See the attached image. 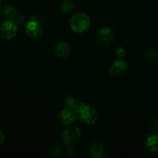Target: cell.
Instances as JSON below:
<instances>
[{"mask_svg":"<svg viewBox=\"0 0 158 158\" xmlns=\"http://www.w3.org/2000/svg\"><path fill=\"white\" fill-rule=\"evenodd\" d=\"M91 19L87 14L76 13L71 17L69 26L71 30L77 33H82L90 28Z\"/></svg>","mask_w":158,"mask_h":158,"instance_id":"6da1fadb","label":"cell"},{"mask_svg":"<svg viewBox=\"0 0 158 158\" xmlns=\"http://www.w3.org/2000/svg\"><path fill=\"white\" fill-rule=\"evenodd\" d=\"M77 117L88 124H93L98 120V113L93 106L81 103Z\"/></svg>","mask_w":158,"mask_h":158,"instance_id":"7a4b0ae2","label":"cell"},{"mask_svg":"<svg viewBox=\"0 0 158 158\" xmlns=\"http://www.w3.org/2000/svg\"><path fill=\"white\" fill-rule=\"evenodd\" d=\"M18 31L17 24L12 19H6L0 26V35L4 40H10L15 36Z\"/></svg>","mask_w":158,"mask_h":158,"instance_id":"3957f363","label":"cell"},{"mask_svg":"<svg viewBox=\"0 0 158 158\" xmlns=\"http://www.w3.org/2000/svg\"><path fill=\"white\" fill-rule=\"evenodd\" d=\"M81 130L77 127H70L64 130L61 133V138L67 146H72L79 140L81 137Z\"/></svg>","mask_w":158,"mask_h":158,"instance_id":"277c9868","label":"cell"},{"mask_svg":"<svg viewBox=\"0 0 158 158\" xmlns=\"http://www.w3.org/2000/svg\"><path fill=\"white\" fill-rule=\"evenodd\" d=\"M25 30H26V33L30 38H37L43 32L40 23L37 19H32L29 20L25 26Z\"/></svg>","mask_w":158,"mask_h":158,"instance_id":"5b68a950","label":"cell"},{"mask_svg":"<svg viewBox=\"0 0 158 158\" xmlns=\"http://www.w3.org/2000/svg\"><path fill=\"white\" fill-rule=\"evenodd\" d=\"M108 69L112 76L121 75L127 69V63L122 58H119L112 63Z\"/></svg>","mask_w":158,"mask_h":158,"instance_id":"8992f818","label":"cell"},{"mask_svg":"<svg viewBox=\"0 0 158 158\" xmlns=\"http://www.w3.org/2000/svg\"><path fill=\"white\" fill-rule=\"evenodd\" d=\"M71 50V48L69 43L66 42H60L54 46V53L58 58H65L69 56Z\"/></svg>","mask_w":158,"mask_h":158,"instance_id":"52a82bcc","label":"cell"},{"mask_svg":"<svg viewBox=\"0 0 158 158\" xmlns=\"http://www.w3.org/2000/svg\"><path fill=\"white\" fill-rule=\"evenodd\" d=\"M98 37H99V40L102 42L104 44H109L113 41V38H114V33L111 28L105 27L101 28L98 32Z\"/></svg>","mask_w":158,"mask_h":158,"instance_id":"ba28073f","label":"cell"},{"mask_svg":"<svg viewBox=\"0 0 158 158\" xmlns=\"http://www.w3.org/2000/svg\"><path fill=\"white\" fill-rule=\"evenodd\" d=\"M60 120L63 124L69 125L74 123L76 119V116L72 110H71L68 108L63 109L60 113Z\"/></svg>","mask_w":158,"mask_h":158,"instance_id":"9c48e42d","label":"cell"},{"mask_svg":"<svg viewBox=\"0 0 158 158\" xmlns=\"http://www.w3.org/2000/svg\"><path fill=\"white\" fill-rule=\"evenodd\" d=\"M146 147L149 152L158 154V134H155L150 136L146 141Z\"/></svg>","mask_w":158,"mask_h":158,"instance_id":"30bf717a","label":"cell"},{"mask_svg":"<svg viewBox=\"0 0 158 158\" xmlns=\"http://www.w3.org/2000/svg\"><path fill=\"white\" fill-rule=\"evenodd\" d=\"M104 151H105V149H104L103 144L99 143V142H96L90 148V157L93 158H100L103 156Z\"/></svg>","mask_w":158,"mask_h":158,"instance_id":"8fae6325","label":"cell"},{"mask_svg":"<svg viewBox=\"0 0 158 158\" xmlns=\"http://www.w3.org/2000/svg\"><path fill=\"white\" fill-rule=\"evenodd\" d=\"M65 104L68 109H70L74 113L76 117H77V114L78 113L79 109H80L81 105L79 100L74 97H68L65 100Z\"/></svg>","mask_w":158,"mask_h":158,"instance_id":"7c38bea8","label":"cell"},{"mask_svg":"<svg viewBox=\"0 0 158 158\" xmlns=\"http://www.w3.org/2000/svg\"><path fill=\"white\" fill-rule=\"evenodd\" d=\"M3 15L8 19H13L17 15V10L15 7L12 5H6L2 9Z\"/></svg>","mask_w":158,"mask_h":158,"instance_id":"4fadbf2b","label":"cell"},{"mask_svg":"<svg viewBox=\"0 0 158 158\" xmlns=\"http://www.w3.org/2000/svg\"><path fill=\"white\" fill-rule=\"evenodd\" d=\"M60 9L64 13H71L74 9V3L71 0H63L60 5Z\"/></svg>","mask_w":158,"mask_h":158,"instance_id":"5bb4252c","label":"cell"},{"mask_svg":"<svg viewBox=\"0 0 158 158\" xmlns=\"http://www.w3.org/2000/svg\"><path fill=\"white\" fill-rule=\"evenodd\" d=\"M144 59L148 63H155L158 60V52L154 49H150L146 52L144 55Z\"/></svg>","mask_w":158,"mask_h":158,"instance_id":"9a60e30c","label":"cell"},{"mask_svg":"<svg viewBox=\"0 0 158 158\" xmlns=\"http://www.w3.org/2000/svg\"><path fill=\"white\" fill-rule=\"evenodd\" d=\"M60 153H61V148H60V145L58 144L53 145L50 151V154L52 156H57L59 155Z\"/></svg>","mask_w":158,"mask_h":158,"instance_id":"2e32d148","label":"cell"},{"mask_svg":"<svg viewBox=\"0 0 158 158\" xmlns=\"http://www.w3.org/2000/svg\"><path fill=\"white\" fill-rule=\"evenodd\" d=\"M150 129L151 131L154 134H158V120H153L150 125Z\"/></svg>","mask_w":158,"mask_h":158,"instance_id":"e0dca14e","label":"cell"},{"mask_svg":"<svg viewBox=\"0 0 158 158\" xmlns=\"http://www.w3.org/2000/svg\"><path fill=\"white\" fill-rule=\"evenodd\" d=\"M125 51L122 47H118L116 50V56L118 58H122L125 56Z\"/></svg>","mask_w":158,"mask_h":158,"instance_id":"ac0fdd59","label":"cell"},{"mask_svg":"<svg viewBox=\"0 0 158 158\" xmlns=\"http://www.w3.org/2000/svg\"><path fill=\"white\" fill-rule=\"evenodd\" d=\"M12 20L16 23L17 26H18V25H22L24 23V17L22 15H16V16H15Z\"/></svg>","mask_w":158,"mask_h":158,"instance_id":"d6986e66","label":"cell"},{"mask_svg":"<svg viewBox=\"0 0 158 158\" xmlns=\"http://www.w3.org/2000/svg\"><path fill=\"white\" fill-rule=\"evenodd\" d=\"M5 141V134L3 133V131L0 129V146L2 145V143Z\"/></svg>","mask_w":158,"mask_h":158,"instance_id":"ffe728a7","label":"cell"},{"mask_svg":"<svg viewBox=\"0 0 158 158\" xmlns=\"http://www.w3.org/2000/svg\"><path fill=\"white\" fill-rule=\"evenodd\" d=\"M1 9H2V2L1 0H0V11H1Z\"/></svg>","mask_w":158,"mask_h":158,"instance_id":"44dd1931","label":"cell"}]
</instances>
